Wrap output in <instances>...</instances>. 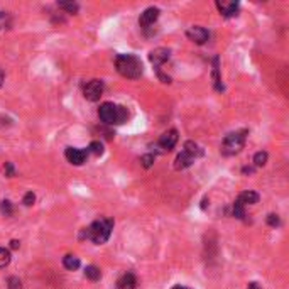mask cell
<instances>
[{"instance_id": "cell-1", "label": "cell", "mask_w": 289, "mask_h": 289, "mask_svg": "<svg viewBox=\"0 0 289 289\" xmlns=\"http://www.w3.org/2000/svg\"><path fill=\"white\" fill-rule=\"evenodd\" d=\"M115 68L123 78L137 80L142 76V61L134 55H118L115 58Z\"/></svg>"}, {"instance_id": "cell-2", "label": "cell", "mask_w": 289, "mask_h": 289, "mask_svg": "<svg viewBox=\"0 0 289 289\" xmlns=\"http://www.w3.org/2000/svg\"><path fill=\"white\" fill-rule=\"evenodd\" d=\"M98 117L103 123L107 125H120V123L127 122V117H129V112H127L125 107L122 105H115L112 102H105L100 105L98 109Z\"/></svg>"}, {"instance_id": "cell-3", "label": "cell", "mask_w": 289, "mask_h": 289, "mask_svg": "<svg viewBox=\"0 0 289 289\" xmlns=\"http://www.w3.org/2000/svg\"><path fill=\"white\" fill-rule=\"evenodd\" d=\"M112 229H114V220H110V218H98L88 229H85L83 237H88L92 242L100 245V243H105L109 240Z\"/></svg>"}, {"instance_id": "cell-4", "label": "cell", "mask_w": 289, "mask_h": 289, "mask_svg": "<svg viewBox=\"0 0 289 289\" xmlns=\"http://www.w3.org/2000/svg\"><path fill=\"white\" fill-rule=\"evenodd\" d=\"M245 135H247V130H237L227 135L224 139V144H222V154L233 156L237 152H240L243 144H245Z\"/></svg>"}, {"instance_id": "cell-5", "label": "cell", "mask_w": 289, "mask_h": 289, "mask_svg": "<svg viewBox=\"0 0 289 289\" xmlns=\"http://www.w3.org/2000/svg\"><path fill=\"white\" fill-rule=\"evenodd\" d=\"M103 90H105V86H103L102 80H92L83 86V95H85L86 100L98 102L100 100V97L103 95Z\"/></svg>"}, {"instance_id": "cell-6", "label": "cell", "mask_w": 289, "mask_h": 289, "mask_svg": "<svg viewBox=\"0 0 289 289\" xmlns=\"http://www.w3.org/2000/svg\"><path fill=\"white\" fill-rule=\"evenodd\" d=\"M186 36H188L189 41H193V43H196V44H205L210 38L208 31H206L205 27H201V26L189 27L186 31Z\"/></svg>"}, {"instance_id": "cell-7", "label": "cell", "mask_w": 289, "mask_h": 289, "mask_svg": "<svg viewBox=\"0 0 289 289\" xmlns=\"http://www.w3.org/2000/svg\"><path fill=\"white\" fill-rule=\"evenodd\" d=\"M176 142H177V130L171 129V130L164 132V134L161 135L159 140H158V146L163 151H171L173 147L176 146Z\"/></svg>"}, {"instance_id": "cell-8", "label": "cell", "mask_w": 289, "mask_h": 289, "mask_svg": "<svg viewBox=\"0 0 289 289\" xmlns=\"http://www.w3.org/2000/svg\"><path fill=\"white\" fill-rule=\"evenodd\" d=\"M158 19H159V9L158 7H149V9H146L142 14H140L139 24H140V27L147 29V27H151Z\"/></svg>"}, {"instance_id": "cell-9", "label": "cell", "mask_w": 289, "mask_h": 289, "mask_svg": "<svg viewBox=\"0 0 289 289\" xmlns=\"http://www.w3.org/2000/svg\"><path fill=\"white\" fill-rule=\"evenodd\" d=\"M86 154H88L86 151L76 149V147H68V149L64 151V156H66V159H68V163L75 164V166H81V164L85 163Z\"/></svg>"}, {"instance_id": "cell-10", "label": "cell", "mask_w": 289, "mask_h": 289, "mask_svg": "<svg viewBox=\"0 0 289 289\" xmlns=\"http://www.w3.org/2000/svg\"><path fill=\"white\" fill-rule=\"evenodd\" d=\"M169 56H171V51H169V49L158 48V49H152V51L149 53V61L159 69V66L166 63V61L169 59Z\"/></svg>"}, {"instance_id": "cell-11", "label": "cell", "mask_w": 289, "mask_h": 289, "mask_svg": "<svg viewBox=\"0 0 289 289\" xmlns=\"http://www.w3.org/2000/svg\"><path fill=\"white\" fill-rule=\"evenodd\" d=\"M193 159L191 156L188 154V152H184V151H181L179 154L176 156V159H174V168L177 169V171H181V169H186L189 168L193 164Z\"/></svg>"}, {"instance_id": "cell-12", "label": "cell", "mask_w": 289, "mask_h": 289, "mask_svg": "<svg viewBox=\"0 0 289 289\" xmlns=\"http://www.w3.org/2000/svg\"><path fill=\"white\" fill-rule=\"evenodd\" d=\"M135 284H137L135 276L132 274V272H125V274L117 281V289H135Z\"/></svg>"}, {"instance_id": "cell-13", "label": "cell", "mask_w": 289, "mask_h": 289, "mask_svg": "<svg viewBox=\"0 0 289 289\" xmlns=\"http://www.w3.org/2000/svg\"><path fill=\"white\" fill-rule=\"evenodd\" d=\"M217 7L225 17H232V15L237 14V10H238L237 2H217Z\"/></svg>"}, {"instance_id": "cell-14", "label": "cell", "mask_w": 289, "mask_h": 289, "mask_svg": "<svg viewBox=\"0 0 289 289\" xmlns=\"http://www.w3.org/2000/svg\"><path fill=\"white\" fill-rule=\"evenodd\" d=\"M240 203L245 206V205H255L259 201V195L255 191H243L240 193V196L237 198Z\"/></svg>"}, {"instance_id": "cell-15", "label": "cell", "mask_w": 289, "mask_h": 289, "mask_svg": "<svg viewBox=\"0 0 289 289\" xmlns=\"http://www.w3.org/2000/svg\"><path fill=\"white\" fill-rule=\"evenodd\" d=\"M184 152H188V154L191 156L193 159H195V158H200V156H203V151H201V149H200V146L193 142V140H188V142L184 144Z\"/></svg>"}, {"instance_id": "cell-16", "label": "cell", "mask_w": 289, "mask_h": 289, "mask_svg": "<svg viewBox=\"0 0 289 289\" xmlns=\"http://www.w3.org/2000/svg\"><path fill=\"white\" fill-rule=\"evenodd\" d=\"M63 266L68 271H76L78 267H80V259H78L76 255L68 254V255H64V259H63Z\"/></svg>"}, {"instance_id": "cell-17", "label": "cell", "mask_w": 289, "mask_h": 289, "mask_svg": "<svg viewBox=\"0 0 289 289\" xmlns=\"http://www.w3.org/2000/svg\"><path fill=\"white\" fill-rule=\"evenodd\" d=\"M218 71H220V68H218V58H215L213 59V83L217 90H224V86H222V78Z\"/></svg>"}, {"instance_id": "cell-18", "label": "cell", "mask_w": 289, "mask_h": 289, "mask_svg": "<svg viewBox=\"0 0 289 289\" xmlns=\"http://www.w3.org/2000/svg\"><path fill=\"white\" fill-rule=\"evenodd\" d=\"M85 276L88 279H92V281H98L102 278V272H100V269L98 267H95V266H88L85 269Z\"/></svg>"}, {"instance_id": "cell-19", "label": "cell", "mask_w": 289, "mask_h": 289, "mask_svg": "<svg viewBox=\"0 0 289 289\" xmlns=\"http://www.w3.org/2000/svg\"><path fill=\"white\" fill-rule=\"evenodd\" d=\"M10 252L7 249H3V247H0V269H3V267H7L10 264Z\"/></svg>"}, {"instance_id": "cell-20", "label": "cell", "mask_w": 289, "mask_h": 289, "mask_svg": "<svg viewBox=\"0 0 289 289\" xmlns=\"http://www.w3.org/2000/svg\"><path fill=\"white\" fill-rule=\"evenodd\" d=\"M58 7L59 9H63V10H66V12H69V14H76L78 12V3H75V2H59L58 3Z\"/></svg>"}, {"instance_id": "cell-21", "label": "cell", "mask_w": 289, "mask_h": 289, "mask_svg": "<svg viewBox=\"0 0 289 289\" xmlns=\"http://www.w3.org/2000/svg\"><path fill=\"white\" fill-rule=\"evenodd\" d=\"M86 152H92V154H95V156H102L103 154V146L98 140H93L92 144H90V147L86 149Z\"/></svg>"}, {"instance_id": "cell-22", "label": "cell", "mask_w": 289, "mask_h": 289, "mask_svg": "<svg viewBox=\"0 0 289 289\" xmlns=\"http://www.w3.org/2000/svg\"><path fill=\"white\" fill-rule=\"evenodd\" d=\"M233 217L235 218H240V220H242V218H245V210H243V205L238 200L233 203Z\"/></svg>"}, {"instance_id": "cell-23", "label": "cell", "mask_w": 289, "mask_h": 289, "mask_svg": "<svg viewBox=\"0 0 289 289\" xmlns=\"http://www.w3.org/2000/svg\"><path fill=\"white\" fill-rule=\"evenodd\" d=\"M266 163H267V152L261 151V152H257V154L254 156V164H255L257 168L264 166Z\"/></svg>"}, {"instance_id": "cell-24", "label": "cell", "mask_w": 289, "mask_h": 289, "mask_svg": "<svg viewBox=\"0 0 289 289\" xmlns=\"http://www.w3.org/2000/svg\"><path fill=\"white\" fill-rule=\"evenodd\" d=\"M0 210H2V213L5 215V217H10V215H12V205H10V201L3 200L2 203H0Z\"/></svg>"}, {"instance_id": "cell-25", "label": "cell", "mask_w": 289, "mask_h": 289, "mask_svg": "<svg viewBox=\"0 0 289 289\" xmlns=\"http://www.w3.org/2000/svg\"><path fill=\"white\" fill-rule=\"evenodd\" d=\"M34 201H36V195L32 191H29V193H26V196H24L22 203L26 206H31V205H34Z\"/></svg>"}, {"instance_id": "cell-26", "label": "cell", "mask_w": 289, "mask_h": 289, "mask_svg": "<svg viewBox=\"0 0 289 289\" xmlns=\"http://www.w3.org/2000/svg\"><path fill=\"white\" fill-rule=\"evenodd\" d=\"M140 163H142V166H144V168H151V166H152V163H154V156H152V154L144 156V158L140 159Z\"/></svg>"}, {"instance_id": "cell-27", "label": "cell", "mask_w": 289, "mask_h": 289, "mask_svg": "<svg viewBox=\"0 0 289 289\" xmlns=\"http://www.w3.org/2000/svg\"><path fill=\"white\" fill-rule=\"evenodd\" d=\"M9 26V14L7 12H0V29Z\"/></svg>"}, {"instance_id": "cell-28", "label": "cell", "mask_w": 289, "mask_h": 289, "mask_svg": "<svg viewBox=\"0 0 289 289\" xmlns=\"http://www.w3.org/2000/svg\"><path fill=\"white\" fill-rule=\"evenodd\" d=\"M267 224H269L271 227H278L279 225V217L278 215H269V217H267Z\"/></svg>"}, {"instance_id": "cell-29", "label": "cell", "mask_w": 289, "mask_h": 289, "mask_svg": "<svg viewBox=\"0 0 289 289\" xmlns=\"http://www.w3.org/2000/svg\"><path fill=\"white\" fill-rule=\"evenodd\" d=\"M19 286H20V281H19V279H15V278H12V279H10V288H12V289H17Z\"/></svg>"}, {"instance_id": "cell-30", "label": "cell", "mask_w": 289, "mask_h": 289, "mask_svg": "<svg viewBox=\"0 0 289 289\" xmlns=\"http://www.w3.org/2000/svg\"><path fill=\"white\" fill-rule=\"evenodd\" d=\"M7 174H9V176L14 174V168H12L10 163H7Z\"/></svg>"}, {"instance_id": "cell-31", "label": "cell", "mask_w": 289, "mask_h": 289, "mask_svg": "<svg viewBox=\"0 0 289 289\" xmlns=\"http://www.w3.org/2000/svg\"><path fill=\"white\" fill-rule=\"evenodd\" d=\"M249 289H261V288H259L255 283H250V284H249Z\"/></svg>"}, {"instance_id": "cell-32", "label": "cell", "mask_w": 289, "mask_h": 289, "mask_svg": "<svg viewBox=\"0 0 289 289\" xmlns=\"http://www.w3.org/2000/svg\"><path fill=\"white\" fill-rule=\"evenodd\" d=\"M10 243H12V249H17V247H19V242L17 240H12Z\"/></svg>"}, {"instance_id": "cell-33", "label": "cell", "mask_w": 289, "mask_h": 289, "mask_svg": "<svg viewBox=\"0 0 289 289\" xmlns=\"http://www.w3.org/2000/svg\"><path fill=\"white\" fill-rule=\"evenodd\" d=\"M243 173H249L250 174V173H254V168H243Z\"/></svg>"}, {"instance_id": "cell-34", "label": "cell", "mask_w": 289, "mask_h": 289, "mask_svg": "<svg viewBox=\"0 0 289 289\" xmlns=\"http://www.w3.org/2000/svg\"><path fill=\"white\" fill-rule=\"evenodd\" d=\"M2 85H3V71L0 69V86H2Z\"/></svg>"}, {"instance_id": "cell-35", "label": "cell", "mask_w": 289, "mask_h": 289, "mask_svg": "<svg viewBox=\"0 0 289 289\" xmlns=\"http://www.w3.org/2000/svg\"><path fill=\"white\" fill-rule=\"evenodd\" d=\"M173 289H189V288H183V286H174Z\"/></svg>"}]
</instances>
